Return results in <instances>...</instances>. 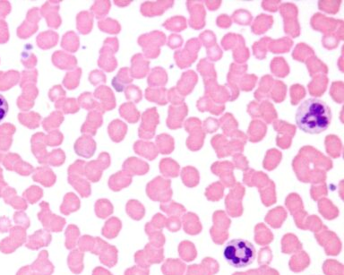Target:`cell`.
Here are the masks:
<instances>
[{
	"instance_id": "cell-1",
	"label": "cell",
	"mask_w": 344,
	"mask_h": 275,
	"mask_svg": "<svg viewBox=\"0 0 344 275\" xmlns=\"http://www.w3.org/2000/svg\"><path fill=\"white\" fill-rule=\"evenodd\" d=\"M295 118L298 128L305 133L316 134L329 128L332 120L331 110L321 100L310 98L300 105Z\"/></svg>"
},
{
	"instance_id": "cell-2",
	"label": "cell",
	"mask_w": 344,
	"mask_h": 275,
	"mask_svg": "<svg viewBox=\"0 0 344 275\" xmlns=\"http://www.w3.org/2000/svg\"><path fill=\"white\" fill-rule=\"evenodd\" d=\"M224 256L232 266L243 268L253 262L256 250L248 241L238 238L228 242L224 248Z\"/></svg>"
},
{
	"instance_id": "cell-3",
	"label": "cell",
	"mask_w": 344,
	"mask_h": 275,
	"mask_svg": "<svg viewBox=\"0 0 344 275\" xmlns=\"http://www.w3.org/2000/svg\"><path fill=\"white\" fill-rule=\"evenodd\" d=\"M40 211L38 212L37 216L43 228L47 230L48 232L58 233L63 232L66 224V220L53 214L47 202H40Z\"/></svg>"
},
{
	"instance_id": "cell-4",
	"label": "cell",
	"mask_w": 344,
	"mask_h": 275,
	"mask_svg": "<svg viewBox=\"0 0 344 275\" xmlns=\"http://www.w3.org/2000/svg\"><path fill=\"white\" fill-rule=\"evenodd\" d=\"M96 238L94 248L92 254L99 256L100 262L108 268H112L118 264V250L115 246L110 245L99 236Z\"/></svg>"
},
{
	"instance_id": "cell-5",
	"label": "cell",
	"mask_w": 344,
	"mask_h": 275,
	"mask_svg": "<svg viewBox=\"0 0 344 275\" xmlns=\"http://www.w3.org/2000/svg\"><path fill=\"white\" fill-rule=\"evenodd\" d=\"M164 260V248H156L154 246L147 244L144 250H139L134 254V262L139 266L148 267L160 264Z\"/></svg>"
},
{
	"instance_id": "cell-6",
	"label": "cell",
	"mask_w": 344,
	"mask_h": 275,
	"mask_svg": "<svg viewBox=\"0 0 344 275\" xmlns=\"http://www.w3.org/2000/svg\"><path fill=\"white\" fill-rule=\"evenodd\" d=\"M82 164H84L82 162H79V166H78V162L74 164L73 166H70L68 170L69 184L74 186V188L80 194L82 198H89L92 192L90 186L88 181L84 180L82 178L84 172H82V167L81 165Z\"/></svg>"
},
{
	"instance_id": "cell-7",
	"label": "cell",
	"mask_w": 344,
	"mask_h": 275,
	"mask_svg": "<svg viewBox=\"0 0 344 275\" xmlns=\"http://www.w3.org/2000/svg\"><path fill=\"white\" fill-rule=\"evenodd\" d=\"M26 240L27 234L26 228L19 226L14 227L10 230V236L4 238L0 243V250L4 254H10L18 250L19 246L26 244Z\"/></svg>"
},
{
	"instance_id": "cell-8",
	"label": "cell",
	"mask_w": 344,
	"mask_h": 275,
	"mask_svg": "<svg viewBox=\"0 0 344 275\" xmlns=\"http://www.w3.org/2000/svg\"><path fill=\"white\" fill-rule=\"evenodd\" d=\"M52 241V234L45 230H39L27 238L26 246L30 250H39L47 248Z\"/></svg>"
},
{
	"instance_id": "cell-9",
	"label": "cell",
	"mask_w": 344,
	"mask_h": 275,
	"mask_svg": "<svg viewBox=\"0 0 344 275\" xmlns=\"http://www.w3.org/2000/svg\"><path fill=\"white\" fill-rule=\"evenodd\" d=\"M32 268L40 275H52L55 271V266L48 259V252L42 250L38 254L34 262L32 264Z\"/></svg>"
},
{
	"instance_id": "cell-10",
	"label": "cell",
	"mask_w": 344,
	"mask_h": 275,
	"mask_svg": "<svg viewBox=\"0 0 344 275\" xmlns=\"http://www.w3.org/2000/svg\"><path fill=\"white\" fill-rule=\"evenodd\" d=\"M84 253L81 250H73L69 253L68 256V266L69 270L73 272L74 274H81L84 269Z\"/></svg>"
},
{
	"instance_id": "cell-11",
	"label": "cell",
	"mask_w": 344,
	"mask_h": 275,
	"mask_svg": "<svg viewBox=\"0 0 344 275\" xmlns=\"http://www.w3.org/2000/svg\"><path fill=\"white\" fill-rule=\"evenodd\" d=\"M122 230V222L118 217H110L106 220L102 228V235L108 240H113L118 236Z\"/></svg>"
},
{
	"instance_id": "cell-12",
	"label": "cell",
	"mask_w": 344,
	"mask_h": 275,
	"mask_svg": "<svg viewBox=\"0 0 344 275\" xmlns=\"http://www.w3.org/2000/svg\"><path fill=\"white\" fill-rule=\"evenodd\" d=\"M81 207V202L76 194L74 193H68L64 196L63 202L60 206V212L64 216L78 212Z\"/></svg>"
},
{
	"instance_id": "cell-13",
	"label": "cell",
	"mask_w": 344,
	"mask_h": 275,
	"mask_svg": "<svg viewBox=\"0 0 344 275\" xmlns=\"http://www.w3.org/2000/svg\"><path fill=\"white\" fill-rule=\"evenodd\" d=\"M81 236L80 230L76 225L70 224L64 230V246L68 250H76Z\"/></svg>"
},
{
	"instance_id": "cell-14",
	"label": "cell",
	"mask_w": 344,
	"mask_h": 275,
	"mask_svg": "<svg viewBox=\"0 0 344 275\" xmlns=\"http://www.w3.org/2000/svg\"><path fill=\"white\" fill-rule=\"evenodd\" d=\"M131 181L132 178L129 175L124 172H118L115 175L110 176L108 180V186L112 191L118 192L128 186L131 184Z\"/></svg>"
},
{
	"instance_id": "cell-15",
	"label": "cell",
	"mask_w": 344,
	"mask_h": 275,
	"mask_svg": "<svg viewBox=\"0 0 344 275\" xmlns=\"http://www.w3.org/2000/svg\"><path fill=\"white\" fill-rule=\"evenodd\" d=\"M34 180L36 182H39L40 184H42L44 186L50 188L55 184L56 176L50 170L40 168L35 172Z\"/></svg>"
},
{
	"instance_id": "cell-16",
	"label": "cell",
	"mask_w": 344,
	"mask_h": 275,
	"mask_svg": "<svg viewBox=\"0 0 344 275\" xmlns=\"http://www.w3.org/2000/svg\"><path fill=\"white\" fill-rule=\"evenodd\" d=\"M95 214L100 219H108L113 214L114 207L108 199H100L95 202Z\"/></svg>"
},
{
	"instance_id": "cell-17",
	"label": "cell",
	"mask_w": 344,
	"mask_h": 275,
	"mask_svg": "<svg viewBox=\"0 0 344 275\" xmlns=\"http://www.w3.org/2000/svg\"><path fill=\"white\" fill-rule=\"evenodd\" d=\"M126 211L131 219L134 220H140L146 214L144 207L142 206L141 202L136 200H130L126 204Z\"/></svg>"
},
{
	"instance_id": "cell-18",
	"label": "cell",
	"mask_w": 344,
	"mask_h": 275,
	"mask_svg": "<svg viewBox=\"0 0 344 275\" xmlns=\"http://www.w3.org/2000/svg\"><path fill=\"white\" fill-rule=\"evenodd\" d=\"M184 268V264L180 260L168 259L162 267V271L164 275H182Z\"/></svg>"
},
{
	"instance_id": "cell-19",
	"label": "cell",
	"mask_w": 344,
	"mask_h": 275,
	"mask_svg": "<svg viewBox=\"0 0 344 275\" xmlns=\"http://www.w3.org/2000/svg\"><path fill=\"white\" fill-rule=\"evenodd\" d=\"M166 224H167V219L164 217V215L160 214L154 215L152 222L146 225V232H157L165 227Z\"/></svg>"
},
{
	"instance_id": "cell-20",
	"label": "cell",
	"mask_w": 344,
	"mask_h": 275,
	"mask_svg": "<svg viewBox=\"0 0 344 275\" xmlns=\"http://www.w3.org/2000/svg\"><path fill=\"white\" fill-rule=\"evenodd\" d=\"M95 242H96L95 236H92L90 235H84L80 236L78 243V250H81L84 253V252L92 253V251L94 248Z\"/></svg>"
},
{
	"instance_id": "cell-21",
	"label": "cell",
	"mask_w": 344,
	"mask_h": 275,
	"mask_svg": "<svg viewBox=\"0 0 344 275\" xmlns=\"http://www.w3.org/2000/svg\"><path fill=\"white\" fill-rule=\"evenodd\" d=\"M24 196H26L27 201L30 204H34L37 202H39L43 196V191L40 188L37 186H32L30 188L26 190Z\"/></svg>"
},
{
	"instance_id": "cell-22",
	"label": "cell",
	"mask_w": 344,
	"mask_h": 275,
	"mask_svg": "<svg viewBox=\"0 0 344 275\" xmlns=\"http://www.w3.org/2000/svg\"><path fill=\"white\" fill-rule=\"evenodd\" d=\"M14 220L16 224L19 225V227L26 228V230L30 228V219H29V217L27 216L26 212H19L14 214Z\"/></svg>"
},
{
	"instance_id": "cell-23",
	"label": "cell",
	"mask_w": 344,
	"mask_h": 275,
	"mask_svg": "<svg viewBox=\"0 0 344 275\" xmlns=\"http://www.w3.org/2000/svg\"><path fill=\"white\" fill-rule=\"evenodd\" d=\"M149 268L134 266L126 270L124 275H149Z\"/></svg>"
},
{
	"instance_id": "cell-24",
	"label": "cell",
	"mask_w": 344,
	"mask_h": 275,
	"mask_svg": "<svg viewBox=\"0 0 344 275\" xmlns=\"http://www.w3.org/2000/svg\"><path fill=\"white\" fill-rule=\"evenodd\" d=\"M8 113V104L3 95L0 94V122L4 120Z\"/></svg>"
},
{
	"instance_id": "cell-25",
	"label": "cell",
	"mask_w": 344,
	"mask_h": 275,
	"mask_svg": "<svg viewBox=\"0 0 344 275\" xmlns=\"http://www.w3.org/2000/svg\"><path fill=\"white\" fill-rule=\"evenodd\" d=\"M166 227L172 232H176L180 228V220L178 218H175V217H172L170 219L167 220V224H166Z\"/></svg>"
},
{
	"instance_id": "cell-26",
	"label": "cell",
	"mask_w": 344,
	"mask_h": 275,
	"mask_svg": "<svg viewBox=\"0 0 344 275\" xmlns=\"http://www.w3.org/2000/svg\"><path fill=\"white\" fill-rule=\"evenodd\" d=\"M11 228V222L8 218L2 217L0 219V232L4 233L8 232L9 228Z\"/></svg>"
},
{
	"instance_id": "cell-27",
	"label": "cell",
	"mask_w": 344,
	"mask_h": 275,
	"mask_svg": "<svg viewBox=\"0 0 344 275\" xmlns=\"http://www.w3.org/2000/svg\"><path fill=\"white\" fill-rule=\"evenodd\" d=\"M16 275H40L38 272H36L30 266H24L21 268L19 271H18V274Z\"/></svg>"
},
{
	"instance_id": "cell-28",
	"label": "cell",
	"mask_w": 344,
	"mask_h": 275,
	"mask_svg": "<svg viewBox=\"0 0 344 275\" xmlns=\"http://www.w3.org/2000/svg\"><path fill=\"white\" fill-rule=\"evenodd\" d=\"M92 275H113L110 272L102 266L95 267L92 271Z\"/></svg>"
}]
</instances>
